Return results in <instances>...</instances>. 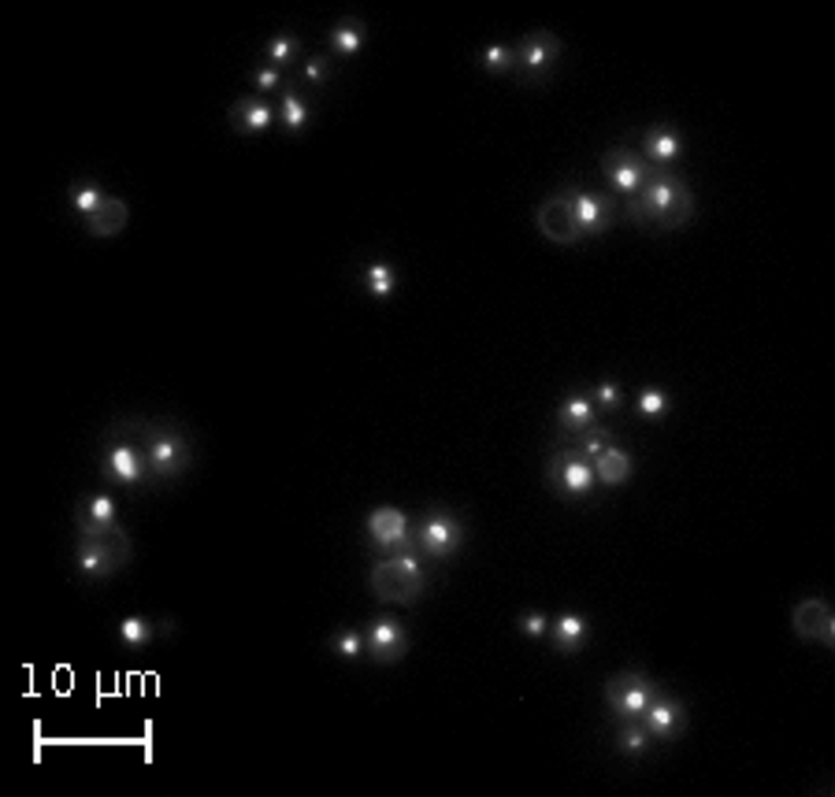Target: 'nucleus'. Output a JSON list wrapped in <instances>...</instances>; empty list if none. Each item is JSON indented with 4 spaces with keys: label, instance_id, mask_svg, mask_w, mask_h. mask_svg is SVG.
<instances>
[{
    "label": "nucleus",
    "instance_id": "1",
    "mask_svg": "<svg viewBox=\"0 0 835 797\" xmlns=\"http://www.w3.org/2000/svg\"><path fill=\"white\" fill-rule=\"evenodd\" d=\"M624 204L639 230H684L695 223V193L673 171H657L646 190Z\"/></svg>",
    "mask_w": 835,
    "mask_h": 797
},
{
    "label": "nucleus",
    "instance_id": "2",
    "mask_svg": "<svg viewBox=\"0 0 835 797\" xmlns=\"http://www.w3.org/2000/svg\"><path fill=\"white\" fill-rule=\"evenodd\" d=\"M123 423L138 439L145 460H149L153 482L182 479L193 468V442L179 423L168 420H123Z\"/></svg>",
    "mask_w": 835,
    "mask_h": 797
},
{
    "label": "nucleus",
    "instance_id": "3",
    "mask_svg": "<svg viewBox=\"0 0 835 797\" xmlns=\"http://www.w3.org/2000/svg\"><path fill=\"white\" fill-rule=\"evenodd\" d=\"M372 594L383 605H416L427 590V571L420 553H397V557L379 560L368 576Z\"/></svg>",
    "mask_w": 835,
    "mask_h": 797
},
{
    "label": "nucleus",
    "instance_id": "4",
    "mask_svg": "<svg viewBox=\"0 0 835 797\" xmlns=\"http://www.w3.org/2000/svg\"><path fill=\"white\" fill-rule=\"evenodd\" d=\"M101 471L112 486H123V490H145L153 482L149 475V460H145L138 439L131 434V426L123 420L112 423L109 431V445L101 453Z\"/></svg>",
    "mask_w": 835,
    "mask_h": 797
},
{
    "label": "nucleus",
    "instance_id": "5",
    "mask_svg": "<svg viewBox=\"0 0 835 797\" xmlns=\"http://www.w3.org/2000/svg\"><path fill=\"white\" fill-rule=\"evenodd\" d=\"M131 534L123 527H115L104 538H79V549H75V568H79L82 579L90 582H104L112 579L115 571L131 560Z\"/></svg>",
    "mask_w": 835,
    "mask_h": 797
},
{
    "label": "nucleus",
    "instance_id": "6",
    "mask_svg": "<svg viewBox=\"0 0 835 797\" xmlns=\"http://www.w3.org/2000/svg\"><path fill=\"white\" fill-rule=\"evenodd\" d=\"M561 37L550 31H531L512 45V75L520 82H546L561 64Z\"/></svg>",
    "mask_w": 835,
    "mask_h": 797
},
{
    "label": "nucleus",
    "instance_id": "7",
    "mask_svg": "<svg viewBox=\"0 0 835 797\" xmlns=\"http://www.w3.org/2000/svg\"><path fill=\"white\" fill-rule=\"evenodd\" d=\"M546 482H550V490L557 493V498H565V501H584V498H590V493L598 490L595 464H590L587 456L576 449V445L550 453Z\"/></svg>",
    "mask_w": 835,
    "mask_h": 797
},
{
    "label": "nucleus",
    "instance_id": "8",
    "mask_svg": "<svg viewBox=\"0 0 835 797\" xmlns=\"http://www.w3.org/2000/svg\"><path fill=\"white\" fill-rule=\"evenodd\" d=\"M601 174H606L609 190H613L620 201H631L646 190V182L654 179L657 168L643 152L628 149V145H617V149H609L606 157H601Z\"/></svg>",
    "mask_w": 835,
    "mask_h": 797
},
{
    "label": "nucleus",
    "instance_id": "9",
    "mask_svg": "<svg viewBox=\"0 0 835 797\" xmlns=\"http://www.w3.org/2000/svg\"><path fill=\"white\" fill-rule=\"evenodd\" d=\"M654 694H657L654 679H650L646 672H639V668L617 672L606 683V705H609V713L617 716V724H624V719H639V724H643V713H646V705L654 702Z\"/></svg>",
    "mask_w": 835,
    "mask_h": 797
},
{
    "label": "nucleus",
    "instance_id": "10",
    "mask_svg": "<svg viewBox=\"0 0 835 797\" xmlns=\"http://www.w3.org/2000/svg\"><path fill=\"white\" fill-rule=\"evenodd\" d=\"M416 546H420V557L424 560H450L458 557L461 546H464V523L461 516H453V512H427V516L420 520V527H416Z\"/></svg>",
    "mask_w": 835,
    "mask_h": 797
},
{
    "label": "nucleus",
    "instance_id": "11",
    "mask_svg": "<svg viewBox=\"0 0 835 797\" xmlns=\"http://www.w3.org/2000/svg\"><path fill=\"white\" fill-rule=\"evenodd\" d=\"M565 193L572 201V212H576L579 235L584 238L609 235V230L620 223V204H617L613 193H601V190H590V186H568Z\"/></svg>",
    "mask_w": 835,
    "mask_h": 797
},
{
    "label": "nucleus",
    "instance_id": "12",
    "mask_svg": "<svg viewBox=\"0 0 835 797\" xmlns=\"http://www.w3.org/2000/svg\"><path fill=\"white\" fill-rule=\"evenodd\" d=\"M364 531H368V538H372V546L379 553H386V557H397V553H420L413 520L405 516L402 509H391V504L375 509L372 516L364 520Z\"/></svg>",
    "mask_w": 835,
    "mask_h": 797
},
{
    "label": "nucleus",
    "instance_id": "13",
    "mask_svg": "<svg viewBox=\"0 0 835 797\" xmlns=\"http://www.w3.org/2000/svg\"><path fill=\"white\" fill-rule=\"evenodd\" d=\"M405 653H409V630L402 619L379 616L364 627V657H372L375 664H397Z\"/></svg>",
    "mask_w": 835,
    "mask_h": 797
},
{
    "label": "nucleus",
    "instance_id": "14",
    "mask_svg": "<svg viewBox=\"0 0 835 797\" xmlns=\"http://www.w3.org/2000/svg\"><path fill=\"white\" fill-rule=\"evenodd\" d=\"M535 223H539L542 235L553 241V246H576V241H584V235H579V223H576V212H572V201H568L565 190L550 193V197L539 204Z\"/></svg>",
    "mask_w": 835,
    "mask_h": 797
},
{
    "label": "nucleus",
    "instance_id": "15",
    "mask_svg": "<svg viewBox=\"0 0 835 797\" xmlns=\"http://www.w3.org/2000/svg\"><path fill=\"white\" fill-rule=\"evenodd\" d=\"M791 627L802 641H817L824 649H835V616L824 597H805L791 612Z\"/></svg>",
    "mask_w": 835,
    "mask_h": 797
},
{
    "label": "nucleus",
    "instance_id": "16",
    "mask_svg": "<svg viewBox=\"0 0 835 797\" xmlns=\"http://www.w3.org/2000/svg\"><path fill=\"white\" fill-rule=\"evenodd\" d=\"M120 527V512H115V501L109 493H86L75 509V531L79 538H104Z\"/></svg>",
    "mask_w": 835,
    "mask_h": 797
},
{
    "label": "nucleus",
    "instance_id": "17",
    "mask_svg": "<svg viewBox=\"0 0 835 797\" xmlns=\"http://www.w3.org/2000/svg\"><path fill=\"white\" fill-rule=\"evenodd\" d=\"M643 727L650 731V738L673 742V738L684 735V727H687V708L679 705V697L665 694V690H657L654 702H650L646 713H643Z\"/></svg>",
    "mask_w": 835,
    "mask_h": 797
},
{
    "label": "nucleus",
    "instance_id": "18",
    "mask_svg": "<svg viewBox=\"0 0 835 797\" xmlns=\"http://www.w3.org/2000/svg\"><path fill=\"white\" fill-rule=\"evenodd\" d=\"M275 119H279L275 104L264 101V96H241V101L230 104V112H227L230 130L246 134V138H257V134H264Z\"/></svg>",
    "mask_w": 835,
    "mask_h": 797
},
{
    "label": "nucleus",
    "instance_id": "19",
    "mask_svg": "<svg viewBox=\"0 0 835 797\" xmlns=\"http://www.w3.org/2000/svg\"><path fill=\"white\" fill-rule=\"evenodd\" d=\"M643 157L654 163L657 171H668L673 163L684 157V134L673 123H654L643 134Z\"/></svg>",
    "mask_w": 835,
    "mask_h": 797
},
{
    "label": "nucleus",
    "instance_id": "20",
    "mask_svg": "<svg viewBox=\"0 0 835 797\" xmlns=\"http://www.w3.org/2000/svg\"><path fill=\"white\" fill-rule=\"evenodd\" d=\"M598 426V408L590 401V394H568L557 408V431L565 439H579V434L595 431Z\"/></svg>",
    "mask_w": 835,
    "mask_h": 797
},
{
    "label": "nucleus",
    "instance_id": "21",
    "mask_svg": "<svg viewBox=\"0 0 835 797\" xmlns=\"http://www.w3.org/2000/svg\"><path fill=\"white\" fill-rule=\"evenodd\" d=\"M546 638H550V646L557 649V653H579V649L587 646V638H590V627H587V619L579 616V612H561L557 619H550Z\"/></svg>",
    "mask_w": 835,
    "mask_h": 797
},
{
    "label": "nucleus",
    "instance_id": "22",
    "mask_svg": "<svg viewBox=\"0 0 835 797\" xmlns=\"http://www.w3.org/2000/svg\"><path fill=\"white\" fill-rule=\"evenodd\" d=\"M82 223H86V235L90 238H115V235H123L126 223H131V208H126V201L109 197L90 219H82Z\"/></svg>",
    "mask_w": 835,
    "mask_h": 797
},
{
    "label": "nucleus",
    "instance_id": "23",
    "mask_svg": "<svg viewBox=\"0 0 835 797\" xmlns=\"http://www.w3.org/2000/svg\"><path fill=\"white\" fill-rule=\"evenodd\" d=\"M595 482L598 486H606V490H613V486H620V482H628L631 479V471H635V460H631V453L628 449H620V445L613 442L609 445L606 453L601 456H595Z\"/></svg>",
    "mask_w": 835,
    "mask_h": 797
},
{
    "label": "nucleus",
    "instance_id": "24",
    "mask_svg": "<svg viewBox=\"0 0 835 797\" xmlns=\"http://www.w3.org/2000/svg\"><path fill=\"white\" fill-rule=\"evenodd\" d=\"M275 112H279V123L286 126V134H305L308 123H313V104L297 90H286L283 101L275 104Z\"/></svg>",
    "mask_w": 835,
    "mask_h": 797
},
{
    "label": "nucleus",
    "instance_id": "25",
    "mask_svg": "<svg viewBox=\"0 0 835 797\" xmlns=\"http://www.w3.org/2000/svg\"><path fill=\"white\" fill-rule=\"evenodd\" d=\"M364 23H357V19H346V23L331 26V34H327V45H331L335 56H357L364 48Z\"/></svg>",
    "mask_w": 835,
    "mask_h": 797
},
{
    "label": "nucleus",
    "instance_id": "26",
    "mask_svg": "<svg viewBox=\"0 0 835 797\" xmlns=\"http://www.w3.org/2000/svg\"><path fill=\"white\" fill-rule=\"evenodd\" d=\"M115 635H120L123 646L145 649V646H153V641L160 638V624H149L145 616H126V619L115 624Z\"/></svg>",
    "mask_w": 835,
    "mask_h": 797
},
{
    "label": "nucleus",
    "instance_id": "27",
    "mask_svg": "<svg viewBox=\"0 0 835 797\" xmlns=\"http://www.w3.org/2000/svg\"><path fill=\"white\" fill-rule=\"evenodd\" d=\"M650 731L639 719H624V724L617 727V750H620V756H643L646 750H650Z\"/></svg>",
    "mask_w": 835,
    "mask_h": 797
},
{
    "label": "nucleus",
    "instance_id": "28",
    "mask_svg": "<svg viewBox=\"0 0 835 797\" xmlns=\"http://www.w3.org/2000/svg\"><path fill=\"white\" fill-rule=\"evenodd\" d=\"M67 201H71V208L79 212L82 219H90L97 208H101L104 201H109V193H104L97 182H75L71 193H67Z\"/></svg>",
    "mask_w": 835,
    "mask_h": 797
},
{
    "label": "nucleus",
    "instance_id": "29",
    "mask_svg": "<svg viewBox=\"0 0 835 797\" xmlns=\"http://www.w3.org/2000/svg\"><path fill=\"white\" fill-rule=\"evenodd\" d=\"M361 286L372 297H391L394 289H397V271L391 264H368L361 271Z\"/></svg>",
    "mask_w": 835,
    "mask_h": 797
},
{
    "label": "nucleus",
    "instance_id": "30",
    "mask_svg": "<svg viewBox=\"0 0 835 797\" xmlns=\"http://www.w3.org/2000/svg\"><path fill=\"white\" fill-rule=\"evenodd\" d=\"M297 53H301V42H297L294 34H275V37H271V42L264 45L268 64H271V67H279V71L294 64V60H297Z\"/></svg>",
    "mask_w": 835,
    "mask_h": 797
},
{
    "label": "nucleus",
    "instance_id": "31",
    "mask_svg": "<svg viewBox=\"0 0 835 797\" xmlns=\"http://www.w3.org/2000/svg\"><path fill=\"white\" fill-rule=\"evenodd\" d=\"M479 67L487 75H512V45L494 42L479 53Z\"/></svg>",
    "mask_w": 835,
    "mask_h": 797
},
{
    "label": "nucleus",
    "instance_id": "32",
    "mask_svg": "<svg viewBox=\"0 0 835 797\" xmlns=\"http://www.w3.org/2000/svg\"><path fill=\"white\" fill-rule=\"evenodd\" d=\"M668 405H673V401H668V394L657 390V386H646V390H639V397H635V412L646 415V420H657V415H665Z\"/></svg>",
    "mask_w": 835,
    "mask_h": 797
},
{
    "label": "nucleus",
    "instance_id": "33",
    "mask_svg": "<svg viewBox=\"0 0 835 797\" xmlns=\"http://www.w3.org/2000/svg\"><path fill=\"white\" fill-rule=\"evenodd\" d=\"M331 649H335V653H342L346 660H357V657L364 653V630H357V627L335 630V635H331Z\"/></svg>",
    "mask_w": 835,
    "mask_h": 797
},
{
    "label": "nucleus",
    "instance_id": "34",
    "mask_svg": "<svg viewBox=\"0 0 835 797\" xmlns=\"http://www.w3.org/2000/svg\"><path fill=\"white\" fill-rule=\"evenodd\" d=\"M590 401H595V408L598 412H617L620 405H624V390H620L617 383H598V386H590Z\"/></svg>",
    "mask_w": 835,
    "mask_h": 797
},
{
    "label": "nucleus",
    "instance_id": "35",
    "mask_svg": "<svg viewBox=\"0 0 835 797\" xmlns=\"http://www.w3.org/2000/svg\"><path fill=\"white\" fill-rule=\"evenodd\" d=\"M613 445V434L609 431H601V426H595V431H587V434H579V445L576 449L587 456V460H595V456H601Z\"/></svg>",
    "mask_w": 835,
    "mask_h": 797
},
{
    "label": "nucleus",
    "instance_id": "36",
    "mask_svg": "<svg viewBox=\"0 0 835 797\" xmlns=\"http://www.w3.org/2000/svg\"><path fill=\"white\" fill-rule=\"evenodd\" d=\"M327 79H331V60H327V56H308L305 67H301V82L324 86Z\"/></svg>",
    "mask_w": 835,
    "mask_h": 797
},
{
    "label": "nucleus",
    "instance_id": "37",
    "mask_svg": "<svg viewBox=\"0 0 835 797\" xmlns=\"http://www.w3.org/2000/svg\"><path fill=\"white\" fill-rule=\"evenodd\" d=\"M249 79H252V86H257V90H264V93L283 90V71H279V67H271V64L257 67V71H252Z\"/></svg>",
    "mask_w": 835,
    "mask_h": 797
},
{
    "label": "nucleus",
    "instance_id": "38",
    "mask_svg": "<svg viewBox=\"0 0 835 797\" xmlns=\"http://www.w3.org/2000/svg\"><path fill=\"white\" fill-rule=\"evenodd\" d=\"M520 630H523L528 638H546L550 619L542 616V612H528V616H520Z\"/></svg>",
    "mask_w": 835,
    "mask_h": 797
}]
</instances>
